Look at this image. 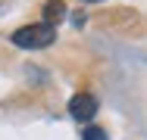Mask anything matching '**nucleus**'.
Masks as SVG:
<instances>
[{"label":"nucleus","instance_id":"7ed1b4c3","mask_svg":"<svg viewBox=\"0 0 147 140\" xmlns=\"http://www.w3.org/2000/svg\"><path fill=\"white\" fill-rule=\"evenodd\" d=\"M44 22H50V25H57L59 19L66 16V3H59V0H50V3H44Z\"/></svg>","mask_w":147,"mask_h":140},{"label":"nucleus","instance_id":"39448f33","mask_svg":"<svg viewBox=\"0 0 147 140\" xmlns=\"http://www.w3.org/2000/svg\"><path fill=\"white\" fill-rule=\"evenodd\" d=\"M82 3H103V0H82Z\"/></svg>","mask_w":147,"mask_h":140},{"label":"nucleus","instance_id":"f03ea898","mask_svg":"<svg viewBox=\"0 0 147 140\" xmlns=\"http://www.w3.org/2000/svg\"><path fill=\"white\" fill-rule=\"evenodd\" d=\"M97 109H100V103H97V97L88 93V90L72 93V97H69V103H66L69 118H72V121H78V125H91V121L97 118Z\"/></svg>","mask_w":147,"mask_h":140},{"label":"nucleus","instance_id":"f257e3e1","mask_svg":"<svg viewBox=\"0 0 147 140\" xmlns=\"http://www.w3.org/2000/svg\"><path fill=\"white\" fill-rule=\"evenodd\" d=\"M9 44L13 47H22V50H47L57 44V25L50 22H31L22 25L9 34Z\"/></svg>","mask_w":147,"mask_h":140},{"label":"nucleus","instance_id":"20e7f679","mask_svg":"<svg viewBox=\"0 0 147 140\" xmlns=\"http://www.w3.org/2000/svg\"><path fill=\"white\" fill-rule=\"evenodd\" d=\"M82 140H110V134H107L100 125H88V128L82 131Z\"/></svg>","mask_w":147,"mask_h":140}]
</instances>
